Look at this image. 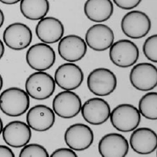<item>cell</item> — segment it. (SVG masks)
<instances>
[{
  "instance_id": "6da1fadb",
  "label": "cell",
  "mask_w": 157,
  "mask_h": 157,
  "mask_svg": "<svg viewBox=\"0 0 157 157\" xmlns=\"http://www.w3.org/2000/svg\"><path fill=\"white\" fill-rule=\"evenodd\" d=\"M30 97L19 87H10L0 94V110L9 117H20L28 111Z\"/></svg>"
},
{
  "instance_id": "7a4b0ae2",
  "label": "cell",
  "mask_w": 157,
  "mask_h": 157,
  "mask_svg": "<svg viewBox=\"0 0 157 157\" xmlns=\"http://www.w3.org/2000/svg\"><path fill=\"white\" fill-rule=\"evenodd\" d=\"M112 126L121 132H130L136 129L141 122V114L135 105L123 103L110 112Z\"/></svg>"
},
{
  "instance_id": "3957f363",
  "label": "cell",
  "mask_w": 157,
  "mask_h": 157,
  "mask_svg": "<svg viewBox=\"0 0 157 157\" xmlns=\"http://www.w3.org/2000/svg\"><path fill=\"white\" fill-rule=\"evenodd\" d=\"M56 82L49 73L37 71L32 73L26 80L25 90L29 97L36 100L49 98L55 92Z\"/></svg>"
},
{
  "instance_id": "277c9868",
  "label": "cell",
  "mask_w": 157,
  "mask_h": 157,
  "mask_svg": "<svg viewBox=\"0 0 157 157\" xmlns=\"http://www.w3.org/2000/svg\"><path fill=\"white\" fill-rule=\"evenodd\" d=\"M87 87L89 90L96 96H108L116 90V76L109 69H95L92 70L88 75Z\"/></svg>"
},
{
  "instance_id": "5b68a950",
  "label": "cell",
  "mask_w": 157,
  "mask_h": 157,
  "mask_svg": "<svg viewBox=\"0 0 157 157\" xmlns=\"http://www.w3.org/2000/svg\"><path fill=\"white\" fill-rule=\"evenodd\" d=\"M151 21L146 13L140 11H129L121 20L123 34L131 39H141L148 34Z\"/></svg>"
},
{
  "instance_id": "8992f818",
  "label": "cell",
  "mask_w": 157,
  "mask_h": 157,
  "mask_svg": "<svg viewBox=\"0 0 157 157\" xmlns=\"http://www.w3.org/2000/svg\"><path fill=\"white\" fill-rule=\"evenodd\" d=\"M109 56L114 65L128 68L136 64L140 57V50L133 41L119 40L110 46Z\"/></svg>"
},
{
  "instance_id": "52a82bcc",
  "label": "cell",
  "mask_w": 157,
  "mask_h": 157,
  "mask_svg": "<svg viewBox=\"0 0 157 157\" xmlns=\"http://www.w3.org/2000/svg\"><path fill=\"white\" fill-rule=\"evenodd\" d=\"M26 61L28 66L36 71H46L55 64L56 52L48 44H35L27 52Z\"/></svg>"
},
{
  "instance_id": "ba28073f",
  "label": "cell",
  "mask_w": 157,
  "mask_h": 157,
  "mask_svg": "<svg viewBox=\"0 0 157 157\" xmlns=\"http://www.w3.org/2000/svg\"><path fill=\"white\" fill-rule=\"evenodd\" d=\"M130 82L137 90H152L157 86V69L151 63L134 65L130 72Z\"/></svg>"
},
{
  "instance_id": "9c48e42d",
  "label": "cell",
  "mask_w": 157,
  "mask_h": 157,
  "mask_svg": "<svg viewBox=\"0 0 157 157\" xmlns=\"http://www.w3.org/2000/svg\"><path fill=\"white\" fill-rule=\"evenodd\" d=\"M2 38L5 44L12 50L21 51L30 45L33 41V32L23 23H13L6 28Z\"/></svg>"
},
{
  "instance_id": "30bf717a",
  "label": "cell",
  "mask_w": 157,
  "mask_h": 157,
  "mask_svg": "<svg viewBox=\"0 0 157 157\" xmlns=\"http://www.w3.org/2000/svg\"><path fill=\"white\" fill-rule=\"evenodd\" d=\"M82 105V99L79 95L72 90L59 93L52 101L54 113L62 118H72L78 115Z\"/></svg>"
},
{
  "instance_id": "8fae6325",
  "label": "cell",
  "mask_w": 157,
  "mask_h": 157,
  "mask_svg": "<svg viewBox=\"0 0 157 157\" xmlns=\"http://www.w3.org/2000/svg\"><path fill=\"white\" fill-rule=\"evenodd\" d=\"M65 142L73 151L86 150L94 143V131L83 123H75L69 126L65 132Z\"/></svg>"
},
{
  "instance_id": "7c38bea8",
  "label": "cell",
  "mask_w": 157,
  "mask_h": 157,
  "mask_svg": "<svg viewBox=\"0 0 157 157\" xmlns=\"http://www.w3.org/2000/svg\"><path fill=\"white\" fill-rule=\"evenodd\" d=\"M54 80L56 85L64 90H74L82 86L84 73L73 62L65 63L56 69Z\"/></svg>"
},
{
  "instance_id": "4fadbf2b",
  "label": "cell",
  "mask_w": 157,
  "mask_h": 157,
  "mask_svg": "<svg viewBox=\"0 0 157 157\" xmlns=\"http://www.w3.org/2000/svg\"><path fill=\"white\" fill-rule=\"evenodd\" d=\"M82 115L86 123L91 125H101L110 118V105L101 98L88 99L82 105Z\"/></svg>"
},
{
  "instance_id": "5bb4252c",
  "label": "cell",
  "mask_w": 157,
  "mask_h": 157,
  "mask_svg": "<svg viewBox=\"0 0 157 157\" xmlns=\"http://www.w3.org/2000/svg\"><path fill=\"white\" fill-rule=\"evenodd\" d=\"M85 41L87 46L94 51L104 52L109 49L114 43V32L105 24H94L86 32Z\"/></svg>"
},
{
  "instance_id": "9a60e30c",
  "label": "cell",
  "mask_w": 157,
  "mask_h": 157,
  "mask_svg": "<svg viewBox=\"0 0 157 157\" xmlns=\"http://www.w3.org/2000/svg\"><path fill=\"white\" fill-rule=\"evenodd\" d=\"M58 53L63 60L76 62L84 58L87 52V44L78 35H68L62 37L58 44Z\"/></svg>"
},
{
  "instance_id": "2e32d148",
  "label": "cell",
  "mask_w": 157,
  "mask_h": 157,
  "mask_svg": "<svg viewBox=\"0 0 157 157\" xmlns=\"http://www.w3.org/2000/svg\"><path fill=\"white\" fill-rule=\"evenodd\" d=\"M2 139L10 147L20 148L30 142L32 130L28 123L22 121H12L2 129Z\"/></svg>"
},
{
  "instance_id": "e0dca14e",
  "label": "cell",
  "mask_w": 157,
  "mask_h": 157,
  "mask_svg": "<svg viewBox=\"0 0 157 157\" xmlns=\"http://www.w3.org/2000/svg\"><path fill=\"white\" fill-rule=\"evenodd\" d=\"M26 120L31 129L43 132L48 131L53 127L56 117L53 110L48 105L40 104L34 105L28 110Z\"/></svg>"
},
{
  "instance_id": "ac0fdd59",
  "label": "cell",
  "mask_w": 157,
  "mask_h": 157,
  "mask_svg": "<svg viewBox=\"0 0 157 157\" xmlns=\"http://www.w3.org/2000/svg\"><path fill=\"white\" fill-rule=\"evenodd\" d=\"M129 151V143L118 133L106 134L98 143V152L102 157H125Z\"/></svg>"
},
{
  "instance_id": "d6986e66",
  "label": "cell",
  "mask_w": 157,
  "mask_h": 157,
  "mask_svg": "<svg viewBox=\"0 0 157 157\" xmlns=\"http://www.w3.org/2000/svg\"><path fill=\"white\" fill-rule=\"evenodd\" d=\"M130 146L140 155H149L156 150V133L151 128L137 127L130 137Z\"/></svg>"
},
{
  "instance_id": "ffe728a7",
  "label": "cell",
  "mask_w": 157,
  "mask_h": 157,
  "mask_svg": "<svg viewBox=\"0 0 157 157\" xmlns=\"http://www.w3.org/2000/svg\"><path fill=\"white\" fill-rule=\"evenodd\" d=\"M65 33L62 22L55 17H44L36 27V34L43 43L55 44L60 40Z\"/></svg>"
},
{
  "instance_id": "44dd1931",
  "label": "cell",
  "mask_w": 157,
  "mask_h": 157,
  "mask_svg": "<svg viewBox=\"0 0 157 157\" xmlns=\"http://www.w3.org/2000/svg\"><path fill=\"white\" fill-rule=\"evenodd\" d=\"M84 13L89 20L96 23L107 21L114 13L111 0H86Z\"/></svg>"
},
{
  "instance_id": "7402d4cb",
  "label": "cell",
  "mask_w": 157,
  "mask_h": 157,
  "mask_svg": "<svg viewBox=\"0 0 157 157\" xmlns=\"http://www.w3.org/2000/svg\"><path fill=\"white\" fill-rule=\"evenodd\" d=\"M20 12L30 20H40L45 17L50 9L48 0H21Z\"/></svg>"
},
{
  "instance_id": "603a6c76",
  "label": "cell",
  "mask_w": 157,
  "mask_h": 157,
  "mask_svg": "<svg viewBox=\"0 0 157 157\" xmlns=\"http://www.w3.org/2000/svg\"><path fill=\"white\" fill-rule=\"evenodd\" d=\"M139 111L144 118L150 120L157 119V93L148 92L139 101Z\"/></svg>"
},
{
  "instance_id": "cb8c5ba5",
  "label": "cell",
  "mask_w": 157,
  "mask_h": 157,
  "mask_svg": "<svg viewBox=\"0 0 157 157\" xmlns=\"http://www.w3.org/2000/svg\"><path fill=\"white\" fill-rule=\"evenodd\" d=\"M20 157H48L49 154L44 146L38 144H26L23 147Z\"/></svg>"
},
{
  "instance_id": "d4e9b609",
  "label": "cell",
  "mask_w": 157,
  "mask_h": 157,
  "mask_svg": "<svg viewBox=\"0 0 157 157\" xmlns=\"http://www.w3.org/2000/svg\"><path fill=\"white\" fill-rule=\"evenodd\" d=\"M143 52L147 59L154 63L157 62V35H152L144 41Z\"/></svg>"
},
{
  "instance_id": "484cf974",
  "label": "cell",
  "mask_w": 157,
  "mask_h": 157,
  "mask_svg": "<svg viewBox=\"0 0 157 157\" xmlns=\"http://www.w3.org/2000/svg\"><path fill=\"white\" fill-rule=\"evenodd\" d=\"M114 4L123 10H131L138 7L142 0H113Z\"/></svg>"
},
{
  "instance_id": "4316f807",
  "label": "cell",
  "mask_w": 157,
  "mask_h": 157,
  "mask_svg": "<svg viewBox=\"0 0 157 157\" xmlns=\"http://www.w3.org/2000/svg\"><path fill=\"white\" fill-rule=\"evenodd\" d=\"M50 157H78V155L73 149L61 147L55 150L52 153V155H49Z\"/></svg>"
},
{
  "instance_id": "83f0119b",
  "label": "cell",
  "mask_w": 157,
  "mask_h": 157,
  "mask_svg": "<svg viewBox=\"0 0 157 157\" xmlns=\"http://www.w3.org/2000/svg\"><path fill=\"white\" fill-rule=\"evenodd\" d=\"M15 153L9 147L0 145V157H15Z\"/></svg>"
},
{
  "instance_id": "f1b7e54d",
  "label": "cell",
  "mask_w": 157,
  "mask_h": 157,
  "mask_svg": "<svg viewBox=\"0 0 157 157\" xmlns=\"http://www.w3.org/2000/svg\"><path fill=\"white\" fill-rule=\"evenodd\" d=\"M20 1H21V0H0V2H2V3L7 5L16 4V3H18Z\"/></svg>"
},
{
  "instance_id": "f546056e",
  "label": "cell",
  "mask_w": 157,
  "mask_h": 157,
  "mask_svg": "<svg viewBox=\"0 0 157 157\" xmlns=\"http://www.w3.org/2000/svg\"><path fill=\"white\" fill-rule=\"evenodd\" d=\"M4 52H5L4 44H3V42L0 40V60L2 59V57L3 56V55H4Z\"/></svg>"
},
{
  "instance_id": "4dcf8cb0",
  "label": "cell",
  "mask_w": 157,
  "mask_h": 157,
  "mask_svg": "<svg viewBox=\"0 0 157 157\" xmlns=\"http://www.w3.org/2000/svg\"><path fill=\"white\" fill-rule=\"evenodd\" d=\"M4 20H5V15L3 11H2V9L0 8V28H2V26L4 24Z\"/></svg>"
},
{
  "instance_id": "1f68e13d",
  "label": "cell",
  "mask_w": 157,
  "mask_h": 157,
  "mask_svg": "<svg viewBox=\"0 0 157 157\" xmlns=\"http://www.w3.org/2000/svg\"><path fill=\"white\" fill-rule=\"evenodd\" d=\"M2 86H3V79H2V75L0 74V91L2 90Z\"/></svg>"
},
{
  "instance_id": "d6a6232c",
  "label": "cell",
  "mask_w": 157,
  "mask_h": 157,
  "mask_svg": "<svg viewBox=\"0 0 157 157\" xmlns=\"http://www.w3.org/2000/svg\"><path fill=\"white\" fill-rule=\"evenodd\" d=\"M2 129H3V123H2V118H0V135L2 134Z\"/></svg>"
}]
</instances>
